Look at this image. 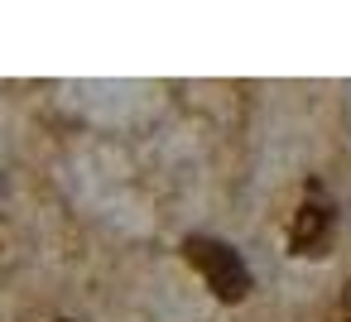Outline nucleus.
I'll use <instances>...</instances> for the list:
<instances>
[{
  "label": "nucleus",
  "mask_w": 351,
  "mask_h": 322,
  "mask_svg": "<svg viewBox=\"0 0 351 322\" xmlns=\"http://www.w3.org/2000/svg\"><path fill=\"white\" fill-rule=\"evenodd\" d=\"M332 231H337V207L327 202L322 188H308L293 221H289V245L293 255H327L332 245Z\"/></svg>",
  "instance_id": "nucleus-2"
},
{
  "label": "nucleus",
  "mask_w": 351,
  "mask_h": 322,
  "mask_svg": "<svg viewBox=\"0 0 351 322\" xmlns=\"http://www.w3.org/2000/svg\"><path fill=\"white\" fill-rule=\"evenodd\" d=\"M183 255H188V264H197V274L207 279V288H212L217 298L236 303V298L250 293V269H245V260H241L231 245H221V240H212V236H193V240L183 245Z\"/></svg>",
  "instance_id": "nucleus-1"
},
{
  "label": "nucleus",
  "mask_w": 351,
  "mask_h": 322,
  "mask_svg": "<svg viewBox=\"0 0 351 322\" xmlns=\"http://www.w3.org/2000/svg\"><path fill=\"white\" fill-rule=\"evenodd\" d=\"M332 322H351V288L341 293V303H337V317H332Z\"/></svg>",
  "instance_id": "nucleus-3"
}]
</instances>
